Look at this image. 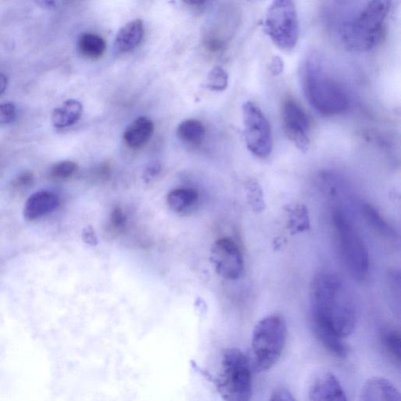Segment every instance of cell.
<instances>
[{
	"label": "cell",
	"instance_id": "6da1fadb",
	"mask_svg": "<svg viewBox=\"0 0 401 401\" xmlns=\"http://www.w3.org/2000/svg\"><path fill=\"white\" fill-rule=\"evenodd\" d=\"M310 314L316 336L332 354L346 358L344 338L357 325V309L345 282L335 274L315 277L310 291Z\"/></svg>",
	"mask_w": 401,
	"mask_h": 401
},
{
	"label": "cell",
	"instance_id": "7a4b0ae2",
	"mask_svg": "<svg viewBox=\"0 0 401 401\" xmlns=\"http://www.w3.org/2000/svg\"><path fill=\"white\" fill-rule=\"evenodd\" d=\"M391 2L341 1L326 7L327 30L344 48L369 52L385 38Z\"/></svg>",
	"mask_w": 401,
	"mask_h": 401
},
{
	"label": "cell",
	"instance_id": "3957f363",
	"mask_svg": "<svg viewBox=\"0 0 401 401\" xmlns=\"http://www.w3.org/2000/svg\"><path fill=\"white\" fill-rule=\"evenodd\" d=\"M305 97L315 111L325 116L343 114L350 107V97L343 85L323 69L318 58H310L302 72Z\"/></svg>",
	"mask_w": 401,
	"mask_h": 401
},
{
	"label": "cell",
	"instance_id": "277c9868",
	"mask_svg": "<svg viewBox=\"0 0 401 401\" xmlns=\"http://www.w3.org/2000/svg\"><path fill=\"white\" fill-rule=\"evenodd\" d=\"M287 325L279 314L268 316L254 327L252 338V362L257 371L270 369L278 362L285 347Z\"/></svg>",
	"mask_w": 401,
	"mask_h": 401
},
{
	"label": "cell",
	"instance_id": "5b68a950",
	"mask_svg": "<svg viewBox=\"0 0 401 401\" xmlns=\"http://www.w3.org/2000/svg\"><path fill=\"white\" fill-rule=\"evenodd\" d=\"M332 224L338 250L349 274L355 280H365L369 274V255L362 236L340 208L333 211Z\"/></svg>",
	"mask_w": 401,
	"mask_h": 401
},
{
	"label": "cell",
	"instance_id": "8992f818",
	"mask_svg": "<svg viewBox=\"0 0 401 401\" xmlns=\"http://www.w3.org/2000/svg\"><path fill=\"white\" fill-rule=\"evenodd\" d=\"M216 383L225 401H251L252 382L250 359L239 349H226Z\"/></svg>",
	"mask_w": 401,
	"mask_h": 401
},
{
	"label": "cell",
	"instance_id": "52a82bcc",
	"mask_svg": "<svg viewBox=\"0 0 401 401\" xmlns=\"http://www.w3.org/2000/svg\"><path fill=\"white\" fill-rule=\"evenodd\" d=\"M264 31L277 47L284 50L296 47L299 21L294 3L277 0L269 6L263 21Z\"/></svg>",
	"mask_w": 401,
	"mask_h": 401
},
{
	"label": "cell",
	"instance_id": "ba28073f",
	"mask_svg": "<svg viewBox=\"0 0 401 401\" xmlns=\"http://www.w3.org/2000/svg\"><path fill=\"white\" fill-rule=\"evenodd\" d=\"M245 140L254 155L267 158L273 149L272 132L268 118L258 105L247 101L242 106Z\"/></svg>",
	"mask_w": 401,
	"mask_h": 401
},
{
	"label": "cell",
	"instance_id": "9c48e42d",
	"mask_svg": "<svg viewBox=\"0 0 401 401\" xmlns=\"http://www.w3.org/2000/svg\"><path fill=\"white\" fill-rule=\"evenodd\" d=\"M282 127L286 137L299 150L307 151L310 144L312 122L297 101L287 98L281 107Z\"/></svg>",
	"mask_w": 401,
	"mask_h": 401
},
{
	"label": "cell",
	"instance_id": "30bf717a",
	"mask_svg": "<svg viewBox=\"0 0 401 401\" xmlns=\"http://www.w3.org/2000/svg\"><path fill=\"white\" fill-rule=\"evenodd\" d=\"M210 259L217 274L225 279H238L244 270V258L240 248L230 238L215 241L211 248Z\"/></svg>",
	"mask_w": 401,
	"mask_h": 401
},
{
	"label": "cell",
	"instance_id": "8fae6325",
	"mask_svg": "<svg viewBox=\"0 0 401 401\" xmlns=\"http://www.w3.org/2000/svg\"><path fill=\"white\" fill-rule=\"evenodd\" d=\"M310 401H348L340 381L332 373L315 378L310 389Z\"/></svg>",
	"mask_w": 401,
	"mask_h": 401
},
{
	"label": "cell",
	"instance_id": "7c38bea8",
	"mask_svg": "<svg viewBox=\"0 0 401 401\" xmlns=\"http://www.w3.org/2000/svg\"><path fill=\"white\" fill-rule=\"evenodd\" d=\"M59 206V197L54 192L39 191L28 197L24 207V217L28 221H34L54 212Z\"/></svg>",
	"mask_w": 401,
	"mask_h": 401
},
{
	"label": "cell",
	"instance_id": "4fadbf2b",
	"mask_svg": "<svg viewBox=\"0 0 401 401\" xmlns=\"http://www.w3.org/2000/svg\"><path fill=\"white\" fill-rule=\"evenodd\" d=\"M154 124L149 118H136L123 134V139L129 149L138 150L142 149L149 142L154 133Z\"/></svg>",
	"mask_w": 401,
	"mask_h": 401
},
{
	"label": "cell",
	"instance_id": "5bb4252c",
	"mask_svg": "<svg viewBox=\"0 0 401 401\" xmlns=\"http://www.w3.org/2000/svg\"><path fill=\"white\" fill-rule=\"evenodd\" d=\"M361 401H400V393L385 378L375 377L365 384Z\"/></svg>",
	"mask_w": 401,
	"mask_h": 401
},
{
	"label": "cell",
	"instance_id": "9a60e30c",
	"mask_svg": "<svg viewBox=\"0 0 401 401\" xmlns=\"http://www.w3.org/2000/svg\"><path fill=\"white\" fill-rule=\"evenodd\" d=\"M144 35L143 21L139 19L128 22L118 31L115 41V50L123 54L137 48Z\"/></svg>",
	"mask_w": 401,
	"mask_h": 401
},
{
	"label": "cell",
	"instance_id": "2e32d148",
	"mask_svg": "<svg viewBox=\"0 0 401 401\" xmlns=\"http://www.w3.org/2000/svg\"><path fill=\"white\" fill-rule=\"evenodd\" d=\"M83 114V105L76 100H67L62 106L54 109L52 123L56 128L63 129L74 125Z\"/></svg>",
	"mask_w": 401,
	"mask_h": 401
},
{
	"label": "cell",
	"instance_id": "e0dca14e",
	"mask_svg": "<svg viewBox=\"0 0 401 401\" xmlns=\"http://www.w3.org/2000/svg\"><path fill=\"white\" fill-rule=\"evenodd\" d=\"M199 199V193L192 188H177L168 194L166 197L167 205L171 210L182 213L187 210Z\"/></svg>",
	"mask_w": 401,
	"mask_h": 401
},
{
	"label": "cell",
	"instance_id": "ac0fdd59",
	"mask_svg": "<svg viewBox=\"0 0 401 401\" xmlns=\"http://www.w3.org/2000/svg\"><path fill=\"white\" fill-rule=\"evenodd\" d=\"M105 39L96 34L85 33L78 39V49L80 52L90 59H98L106 50Z\"/></svg>",
	"mask_w": 401,
	"mask_h": 401
},
{
	"label": "cell",
	"instance_id": "d6986e66",
	"mask_svg": "<svg viewBox=\"0 0 401 401\" xmlns=\"http://www.w3.org/2000/svg\"><path fill=\"white\" fill-rule=\"evenodd\" d=\"M177 133V137L185 142L197 144L204 138L206 128L199 120H188L180 124Z\"/></svg>",
	"mask_w": 401,
	"mask_h": 401
},
{
	"label": "cell",
	"instance_id": "ffe728a7",
	"mask_svg": "<svg viewBox=\"0 0 401 401\" xmlns=\"http://www.w3.org/2000/svg\"><path fill=\"white\" fill-rule=\"evenodd\" d=\"M363 213L366 219L368 220V222L378 232L383 235V236L388 237V238L394 236V230L393 228L374 207L370 205H365L363 207Z\"/></svg>",
	"mask_w": 401,
	"mask_h": 401
},
{
	"label": "cell",
	"instance_id": "44dd1931",
	"mask_svg": "<svg viewBox=\"0 0 401 401\" xmlns=\"http://www.w3.org/2000/svg\"><path fill=\"white\" fill-rule=\"evenodd\" d=\"M382 346L386 351L397 362L400 360V336L396 330L389 329L382 333Z\"/></svg>",
	"mask_w": 401,
	"mask_h": 401
},
{
	"label": "cell",
	"instance_id": "7402d4cb",
	"mask_svg": "<svg viewBox=\"0 0 401 401\" xmlns=\"http://www.w3.org/2000/svg\"><path fill=\"white\" fill-rule=\"evenodd\" d=\"M290 228L293 233L306 230L309 227L308 213L307 208L302 206H296L290 208Z\"/></svg>",
	"mask_w": 401,
	"mask_h": 401
},
{
	"label": "cell",
	"instance_id": "603a6c76",
	"mask_svg": "<svg viewBox=\"0 0 401 401\" xmlns=\"http://www.w3.org/2000/svg\"><path fill=\"white\" fill-rule=\"evenodd\" d=\"M228 74L223 67H214L208 73L207 87L214 91H224L228 86Z\"/></svg>",
	"mask_w": 401,
	"mask_h": 401
},
{
	"label": "cell",
	"instance_id": "cb8c5ba5",
	"mask_svg": "<svg viewBox=\"0 0 401 401\" xmlns=\"http://www.w3.org/2000/svg\"><path fill=\"white\" fill-rule=\"evenodd\" d=\"M78 171V165L72 161H62L52 167V176L56 179L65 180L73 176Z\"/></svg>",
	"mask_w": 401,
	"mask_h": 401
},
{
	"label": "cell",
	"instance_id": "d4e9b609",
	"mask_svg": "<svg viewBox=\"0 0 401 401\" xmlns=\"http://www.w3.org/2000/svg\"><path fill=\"white\" fill-rule=\"evenodd\" d=\"M17 118V109L12 103L0 105V126L13 122Z\"/></svg>",
	"mask_w": 401,
	"mask_h": 401
},
{
	"label": "cell",
	"instance_id": "484cf974",
	"mask_svg": "<svg viewBox=\"0 0 401 401\" xmlns=\"http://www.w3.org/2000/svg\"><path fill=\"white\" fill-rule=\"evenodd\" d=\"M34 182L33 174L25 172L17 177L12 183V189L14 191H21L30 188Z\"/></svg>",
	"mask_w": 401,
	"mask_h": 401
},
{
	"label": "cell",
	"instance_id": "4316f807",
	"mask_svg": "<svg viewBox=\"0 0 401 401\" xmlns=\"http://www.w3.org/2000/svg\"><path fill=\"white\" fill-rule=\"evenodd\" d=\"M127 219L125 213L120 208H116L111 214L110 223L112 228L121 231L125 228Z\"/></svg>",
	"mask_w": 401,
	"mask_h": 401
},
{
	"label": "cell",
	"instance_id": "83f0119b",
	"mask_svg": "<svg viewBox=\"0 0 401 401\" xmlns=\"http://www.w3.org/2000/svg\"><path fill=\"white\" fill-rule=\"evenodd\" d=\"M250 197L251 202L253 203L254 210H262L263 208L262 191L256 182L251 184Z\"/></svg>",
	"mask_w": 401,
	"mask_h": 401
},
{
	"label": "cell",
	"instance_id": "f1b7e54d",
	"mask_svg": "<svg viewBox=\"0 0 401 401\" xmlns=\"http://www.w3.org/2000/svg\"><path fill=\"white\" fill-rule=\"evenodd\" d=\"M268 401H296L292 394L285 389H279L271 395Z\"/></svg>",
	"mask_w": 401,
	"mask_h": 401
},
{
	"label": "cell",
	"instance_id": "f546056e",
	"mask_svg": "<svg viewBox=\"0 0 401 401\" xmlns=\"http://www.w3.org/2000/svg\"><path fill=\"white\" fill-rule=\"evenodd\" d=\"M83 239L84 242H86L87 244L90 246H96L98 244L97 237H96L94 230L90 226L83 229Z\"/></svg>",
	"mask_w": 401,
	"mask_h": 401
},
{
	"label": "cell",
	"instance_id": "4dcf8cb0",
	"mask_svg": "<svg viewBox=\"0 0 401 401\" xmlns=\"http://www.w3.org/2000/svg\"><path fill=\"white\" fill-rule=\"evenodd\" d=\"M283 61L278 56H274L270 65V70L273 74L275 76L281 74L283 71Z\"/></svg>",
	"mask_w": 401,
	"mask_h": 401
},
{
	"label": "cell",
	"instance_id": "1f68e13d",
	"mask_svg": "<svg viewBox=\"0 0 401 401\" xmlns=\"http://www.w3.org/2000/svg\"><path fill=\"white\" fill-rule=\"evenodd\" d=\"M161 171V166L160 164L158 163H152L151 165L147 168L145 172V177L147 180H150L156 176V175L159 174Z\"/></svg>",
	"mask_w": 401,
	"mask_h": 401
},
{
	"label": "cell",
	"instance_id": "d6a6232c",
	"mask_svg": "<svg viewBox=\"0 0 401 401\" xmlns=\"http://www.w3.org/2000/svg\"><path fill=\"white\" fill-rule=\"evenodd\" d=\"M8 78L3 73L0 72V96L4 92L8 87Z\"/></svg>",
	"mask_w": 401,
	"mask_h": 401
},
{
	"label": "cell",
	"instance_id": "836d02e7",
	"mask_svg": "<svg viewBox=\"0 0 401 401\" xmlns=\"http://www.w3.org/2000/svg\"><path fill=\"white\" fill-rule=\"evenodd\" d=\"M37 4L41 5L42 8L47 9H53L55 8V2L52 1H41L36 2Z\"/></svg>",
	"mask_w": 401,
	"mask_h": 401
}]
</instances>
